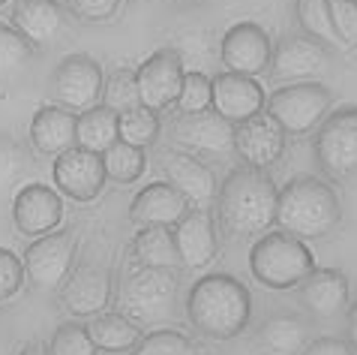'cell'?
I'll use <instances>...</instances> for the list:
<instances>
[{
    "label": "cell",
    "mask_w": 357,
    "mask_h": 355,
    "mask_svg": "<svg viewBox=\"0 0 357 355\" xmlns=\"http://www.w3.org/2000/svg\"><path fill=\"white\" fill-rule=\"evenodd\" d=\"M162 133V117L160 112H153V108L147 106H135L130 112H121L117 117V136H121V142L132 145V147H151L156 145Z\"/></svg>",
    "instance_id": "32"
},
{
    "label": "cell",
    "mask_w": 357,
    "mask_h": 355,
    "mask_svg": "<svg viewBox=\"0 0 357 355\" xmlns=\"http://www.w3.org/2000/svg\"><path fill=\"white\" fill-rule=\"evenodd\" d=\"M276 199H280V187L271 172L234 166L216 187V223L234 241L259 238L276 226Z\"/></svg>",
    "instance_id": "1"
},
{
    "label": "cell",
    "mask_w": 357,
    "mask_h": 355,
    "mask_svg": "<svg viewBox=\"0 0 357 355\" xmlns=\"http://www.w3.org/2000/svg\"><path fill=\"white\" fill-rule=\"evenodd\" d=\"M172 147H181L186 154L195 157H228L234 151V124H228L225 117L211 112L198 115H172L162 124Z\"/></svg>",
    "instance_id": "11"
},
{
    "label": "cell",
    "mask_w": 357,
    "mask_h": 355,
    "mask_svg": "<svg viewBox=\"0 0 357 355\" xmlns=\"http://www.w3.org/2000/svg\"><path fill=\"white\" fill-rule=\"evenodd\" d=\"M297 304L315 325L333 322L351 304V283L342 268H315L297 286Z\"/></svg>",
    "instance_id": "17"
},
{
    "label": "cell",
    "mask_w": 357,
    "mask_h": 355,
    "mask_svg": "<svg viewBox=\"0 0 357 355\" xmlns=\"http://www.w3.org/2000/svg\"><path fill=\"white\" fill-rule=\"evenodd\" d=\"M114 298V277L112 265L96 262L93 256H84L73 265L63 286L57 289V304L69 313V319H91L108 310Z\"/></svg>",
    "instance_id": "8"
},
{
    "label": "cell",
    "mask_w": 357,
    "mask_h": 355,
    "mask_svg": "<svg viewBox=\"0 0 357 355\" xmlns=\"http://www.w3.org/2000/svg\"><path fill=\"white\" fill-rule=\"evenodd\" d=\"M345 340H349L351 352L357 355V298L349 304V310H345Z\"/></svg>",
    "instance_id": "42"
},
{
    "label": "cell",
    "mask_w": 357,
    "mask_h": 355,
    "mask_svg": "<svg viewBox=\"0 0 357 355\" xmlns=\"http://www.w3.org/2000/svg\"><path fill=\"white\" fill-rule=\"evenodd\" d=\"M312 319L297 310H273L259 322L255 340L273 355H301L312 340Z\"/></svg>",
    "instance_id": "24"
},
{
    "label": "cell",
    "mask_w": 357,
    "mask_h": 355,
    "mask_svg": "<svg viewBox=\"0 0 357 355\" xmlns=\"http://www.w3.org/2000/svg\"><path fill=\"white\" fill-rule=\"evenodd\" d=\"M63 220V199L48 184H24L13 199V223L27 238H43Z\"/></svg>",
    "instance_id": "20"
},
{
    "label": "cell",
    "mask_w": 357,
    "mask_h": 355,
    "mask_svg": "<svg viewBox=\"0 0 357 355\" xmlns=\"http://www.w3.org/2000/svg\"><path fill=\"white\" fill-rule=\"evenodd\" d=\"M294 18L301 24V34L319 39L331 52L342 48L340 36H336L333 18H331V0H294Z\"/></svg>",
    "instance_id": "30"
},
{
    "label": "cell",
    "mask_w": 357,
    "mask_h": 355,
    "mask_svg": "<svg viewBox=\"0 0 357 355\" xmlns=\"http://www.w3.org/2000/svg\"><path fill=\"white\" fill-rule=\"evenodd\" d=\"M52 178L57 190L73 202H93L105 190V181H108L102 169V157L84 151L78 145L54 157Z\"/></svg>",
    "instance_id": "18"
},
{
    "label": "cell",
    "mask_w": 357,
    "mask_h": 355,
    "mask_svg": "<svg viewBox=\"0 0 357 355\" xmlns=\"http://www.w3.org/2000/svg\"><path fill=\"white\" fill-rule=\"evenodd\" d=\"M48 355H96V347L87 334L84 322H61L54 328V334L45 343Z\"/></svg>",
    "instance_id": "37"
},
{
    "label": "cell",
    "mask_w": 357,
    "mask_h": 355,
    "mask_svg": "<svg viewBox=\"0 0 357 355\" xmlns=\"http://www.w3.org/2000/svg\"><path fill=\"white\" fill-rule=\"evenodd\" d=\"M78 256V238L73 229H54L36 238L31 247L24 250V274L27 283L36 292H57L66 280V274L73 271Z\"/></svg>",
    "instance_id": "10"
},
{
    "label": "cell",
    "mask_w": 357,
    "mask_h": 355,
    "mask_svg": "<svg viewBox=\"0 0 357 355\" xmlns=\"http://www.w3.org/2000/svg\"><path fill=\"white\" fill-rule=\"evenodd\" d=\"M96 355H117V352H96Z\"/></svg>",
    "instance_id": "45"
},
{
    "label": "cell",
    "mask_w": 357,
    "mask_h": 355,
    "mask_svg": "<svg viewBox=\"0 0 357 355\" xmlns=\"http://www.w3.org/2000/svg\"><path fill=\"white\" fill-rule=\"evenodd\" d=\"M102 106H108L112 112H130V108L142 106L138 100V85H135V70L132 66H117L105 75V85H102Z\"/></svg>",
    "instance_id": "34"
},
{
    "label": "cell",
    "mask_w": 357,
    "mask_h": 355,
    "mask_svg": "<svg viewBox=\"0 0 357 355\" xmlns=\"http://www.w3.org/2000/svg\"><path fill=\"white\" fill-rule=\"evenodd\" d=\"M315 268L319 265H315L312 250L301 238H294V235L282 229H271L259 235L250 247V274L264 289L273 292L297 289Z\"/></svg>",
    "instance_id": "5"
},
{
    "label": "cell",
    "mask_w": 357,
    "mask_h": 355,
    "mask_svg": "<svg viewBox=\"0 0 357 355\" xmlns=\"http://www.w3.org/2000/svg\"><path fill=\"white\" fill-rule=\"evenodd\" d=\"M213 106V82L211 75L202 70H186L181 94H177L174 112L177 115H198V112H211Z\"/></svg>",
    "instance_id": "35"
},
{
    "label": "cell",
    "mask_w": 357,
    "mask_h": 355,
    "mask_svg": "<svg viewBox=\"0 0 357 355\" xmlns=\"http://www.w3.org/2000/svg\"><path fill=\"white\" fill-rule=\"evenodd\" d=\"M213 82V112L225 117L228 124H241L246 117L264 112V87L255 82L252 75H241V73H216L211 75Z\"/></svg>",
    "instance_id": "22"
},
{
    "label": "cell",
    "mask_w": 357,
    "mask_h": 355,
    "mask_svg": "<svg viewBox=\"0 0 357 355\" xmlns=\"http://www.w3.org/2000/svg\"><path fill=\"white\" fill-rule=\"evenodd\" d=\"M75 112H69L63 106H39L36 115L31 117V145L36 154H63L69 147H75Z\"/></svg>",
    "instance_id": "25"
},
{
    "label": "cell",
    "mask_w": 357,
    "mask_h": 355,
    "mask_svg": "<svg viewBox=\"0 0 357 355\" xmlns=\"http://www.w3.org/2000/svg\"><path fill=\"white\" fill-rule=\"evenodd\" d=\"M177 253H181L183 271H204L220 253V235L216 220L207 208H190L172 226Z\"/></svg>",
    "instance_id": "21"
},
{
    "label": "cell",
    "mask_w": 357,
    "mask_h": 355,
    "mask_svg": "<svg viewBox=\"0 0 357 355\" xmlns=\"http://www.w3.org/2000/svg\"><path fill=\"white\" fill-rule=\"evenodd\" d=\"M102 157V169H105V178L114 184H135L138 178L147 172V154L144 147H132L117 139L108 151L99 154Z\"/></svg>",
    "instance_id": "31"
},
{
    "label": "cell",
    "mask_w": 357,
    "mask_h": 355,
    "mask_svg": "<svg viewBox=\"0 0 357 355\" xmlns=\"http://www.w3.org/2000/svg\"><path fill=\"white\" fill-rule=\"evenodd\" d=\"M273 43L259 22H237L220 39V64L228 73L261 75L271 66Z\"/></svg>",
    "instance_id": "16"
},
{
    "label": "cell",
    "mask_w": 357,
    "mask_h": 355,
    "mask_svg": "<svg viewBox=\"0 0 357 355\" xmlns=\"http://www.w3.org/2000/svg\"><path fill=\"white\" fill-rule=\"evenodd\" d=\"M331 18L340 43L357 48V0H331Z\"/></svg>",
    "instance_id": "40"
},
{
    "label": "cell",
    "mask_w": 357,
    "mask_h": 355,
    "mask_svg": "<svg viewBox=\"0 0 357 355\" xmlns=\"http://www.w3.org/2000/svg\"><path fill=\"white\" fill-rule=\"evenodd\" d=\"M174 3H202V0H174Z\"/></svg>",
    "instance_id": "44"
},
{
    "label": "cell",
    "mask_w": 357,
    "mask_h": 355,
    "mask_svg": "<svg viewBox=\"0 0 357 355\" xmlns=\"http://www.w3.org/2000/svg\"><path fill=\"white\" fill-rule=\"evenodd\" d=\"M24 280H27V274H24L22 256L6 250V247H0V304L15 298V295L22 292Z\"/></svg>",
    "instance_id": "38"
},
{
    "label": "cell",
    "mask_w": 357,
    "mask_h": 355,
    "mask_svg": "<svg viewBox=\"0 0 357 355\" xmlns=\"http://www.w3.org/2000/svg\"><path fill=\"white\" fill-rule=\"evenodd\" d=\"M312 157L331 184L357 181V106H336L312 133Z\"/></svg>",
    "instance_id": "6"
},
{
    "label": "cell",
    "mask_w": 357,
    "mask_h": 355,
    "mask_svg": "<svg viewBox=\"0 0 357 355\" xmlns=\"http://www.w3.org/2000/svg\"><path fill=\"white\" fill-rule=\"evenodd\" d=\"M112 301L114 310L123 313L138 328H165L181 317V271L132 265V271L117 280Z\"/></svg>",
    "instance_id": "4"
},
{
    "label": "cell",
    "mask_w": 357,
    "mask_h": 355,
    "mask_svg": "<svg viewBox=\"0 0 357 355\" xmlns=\"http://www.w3.org/2000/svg\"><path fill=\"white\" fill-rule=\"evenodd\" d=\"M285 145H289V136H285V130L267 112H259L241 124H234V151L231 154H237L241 166L271 172L273 166L282 160Z\"/></svg>",
    "instance_id": "14"
},
{
    "label": "cell",
    "mask_w": 357,
    "mask_h": 355,
    "mask_svg": "<svg viewBox=\"0 0 357 355\" xmlns=\"http://www.w3.org/2000/svg\"><path fill=\"white\" fill-rule=\"evenodd\" d=\"M6 3H9V0H0V6H6Z\"/></svg>",
    "instance_id": "46"
},
{
    "label": "cell",
    "mask_w": 357,
    "mask_h": 355,
    "mask_svg": "<svg viewBox=\"0 0 357 355\" xmlns=\"http://www.w3.org/2000/svg\"><path fill=\"white\" fill-rule=\"evenodd\" d=\"M102 85H105L102 64L84 52H75V55H66L63 61L54 66L48 91H52V100L57 106L82 115L87 108L99 106V100H102Z\"/></svg>",
    "instance_id": "9"
},
{
    "label": "cell",
    "mask_w": 357,
    "mask_h": 355,
    "mask_svg": "<svg viewBox=\"0 0 357 355\" xmlns=\"http://www.w3.org/2000/svg\"><path fill=\"white\" fill-rule=\"evenodd\" d=\"M183 57L174 52L172 45L156 48L151 57H144V64L135 66V85H138V100L142 106L153 108V112H168L177 103L183 85Z\"/></svg>",
    "instance_id": "13"
},
{
    "label": "cell",
    "mask_w": 357,
    "mask_h": 355,
    "mask_svg": "<svg viewBox=\"0 0 357 355\" xmlns=\"http://www.w3.org/2000/svg\"><path fill=\"white\" fill-rule=\"evenodd\" d=\"M9 24L33 48H54L66 36L69 9L61 0H13Z\"/></svg>",
    "instance_id": "19"
},
{
    "label": "cell",
    "mask_w": 357,
    "mask_h": 355,
    "mask_svg": "<svg viewBox=\"0 0 357 355\" xmlns=\"http://www.w3.org/2000/svg\"><path fill=\"white\" fill-rule=\"evenodd\" d=\"M301 355H354V352L345 338H327L324 334V338H312Z\"/></svg>",
    "instance_id": "41"
},
{
    "label": "cell",
    "mask_w": 357,
    "mask_h": 355,
    "mask_svg": "<svg viewBox=\"0 0 357 355\" xmlns=\"http://www.w3.org/2000/svg\"><path fill=\"white\" fill-rule=\"evenodd\" d=\"M123 0H69V15L87 24H99V22H112L121 13Z\"/></svg>",
    "instance_id": "39"
},
{
    "label": "cell",
    "mask_w": 357,
    "mask_h": 355,
    "mask_svg": "<svg viewBox=\"0 0 357 355\" xmlns=\"http://www.w3.org/2000/svg\"><path fill=\"white\" fill-rule=\"evenodd\" d=\"M183 313L202 338L234 340L252 322V292L234 274H202L186 292Z\"/></svg>",
    "instance_id": "2"
},
{
    "label": "cell",
    "mask_w": 357,
    "mask_h": 355,
    "mask_svg": "<svg viewBox=\"0 0 357 355\" xmlns=\"http://www.w3.org/2000/svg\"><path fill=\"white\" fill-rule=\"evenodd\" d=\"M264 112L282 126L285 136H310L333 112V91L321 82H291L267 96Z\"/></svg>",
    "instance_id": "7"
},
{
    "label": "cell",
    "mask_w": 357,
    "mask_h": 355,
    "mask_svg": "<svg viewBox=\"0 0 357 355\" xmlns=\"http://www.w3.org/2000/svg\"><path fill=\"white\" fill-rule=\"evenodd\" d=\"M327 64H331V48L321 45L319 39L306 34H285L273 45L267 73L273 82H312L327 70Z\"/></svg>",
    "instance_id": "15"
},
{
    "label": "cell",
    "mask_w": 357,
    "mask_h": 355,
    "mask_svg": "<svg viewBox=\"0 0 357 355\" xmlns=\"http://www.w3.org/2000/svg\"><path fill=\"white\" fill-rule=\"evenodd\" d=\"M186 211H190V202L172 184L153 181L135 193L126 217H130V223L138 226V229H144V226H168L172 229Z\"/></svg>",
    "instance_id": "23"
},
{
    "label": "cell",
    "mask_w": 357,
    "mask_h": 355,
    "mask_svg": "<svg viewBox=\"0 0 357 355\" xmlns=\"http://www.w3.org/2000/svg\"><path fill=\"white\" fill-rule=\"evenodd\" d=\"M117 112H112L108 106H93L75 117V145L84 147L91 154L108 151L121 136H117Z\"/></svg>",
    "instance_id": "28"
},
{
    "label": "cell",
    "mask_w": 357,
    "mask_h": 355,
    "mask_svg": "<svg viewBox=\"0 0 357 355\" xmlns=\"http://www.w3.org/2000/svg\"><path fill=\"white\" fill-rule=\"evenodd\" d=\"M18 355H48V349H45V343H43V340H31Z\"/></svg>",
    "instance_id": "43"
},
{
    "label": "cell",
    "mask_w": 357,
    "mask_h": 355,
    "mask_svg": "<svg viewBox=\"0 0 357 355\" xmlns=\"http://www.w3.org/2000/svg\"><path fill=\"white\" fill-rule=\"evenodd\" d=\"M130 259L135 268H165L183 271L181 253H177L174 235L168 226H144L130 241Z\"/></svg>",
    "instance_id": "26"
},
{
    "label": "cell",
    "mask_w": 357,
    "mask_h": 355,
    "mask_svg": "<svg viewBox=\"0 0 357 355\" xmlns=\"http://www.w3.org/2000/svg\"><path fill=\"white\" fill-rule=\"evenodd\" d=\"M36 64V48L15 31L0 22V87H13L31 73Z\"/></svg>",
    "instance_id": "29"
},
{
    "label": "cell",
    "mask_w": 357,
    "mask_h": 355,
    "mask_svg": "<svg viewBox=\"0 0 357 355\" xmlns=\"http://www.w3.org/2000/svg\"><path fill=\"white\" fill-rule=\"evenodd\" d=\"M87 334H91L96 352H117V355H130L138 340L144 338V328H138L135 322H130L123 313L105 310L99 317H91L84 322Z\"/></svg>",
    "instance_id": "27"
},
{
    "label": "cell",
    "mask_w": 357,
    "mask_h": 355,
    "mask_svg": "<svg viewBox=\"0 0 357 355\" xmlns=\"http://www.w3.org/2000/svg\"><path fill=\"white\" fill-rule=\"evenodd\" d=\"M31 169H33V160L27 154V147L18 139H13L9 133H0V196L22 187Z\"/></svg>",
    "instance_id": "33"
},
{
    "label": "cell",
    "mask_w": 357,
    "mask_h": 355,
    "mask_svg": "<svg viewBox=\"0 0 357 355\" xmlns=\"http://www.w3.org/2000/svg\"><path fill=\"white\" fill-rule=\"evenodd\" d=\"M130 355H198V347L183 331L174 328H153L144 331L138 347Z\"/></svg>",
    "instance_id": "36"
},
{
    "label": "cell",
    "mask_w": 357,
    "mask_h": 355,
    "mask_svg": "<svg viewBox=\"0 0 357 355\" xmlns=\"http://www.w3.org/2000/svg\"><path fill=\"white\" fill-rule=\"evenodd\" d=\"M156 169H160L165 184H172L174 190L190 202V208L213 211L216 187H220V181H216L213 169L202 160V157L165 145V147L156 151Z\"/></svg>",
    "instance_id": "12"
},
{
    "label": "cell",
    "mask_w": 357,
    "mask_h": 355,
    "mask_svg": "<svg viewBox=\"0 0 357 355\" xmlns=\"http://www.w3.org/2000/svg\"><path fill=\"white\" fill-rule=\"evenodd\" d=\"M276 226L301 241H319L342 226V202L331 181L312 175L289 178L276 199Z\"/></svg>",
    "instance_id": "3"
}]
</instances>
